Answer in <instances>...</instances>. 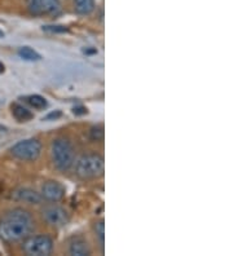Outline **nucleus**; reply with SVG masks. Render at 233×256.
<instances>
[{
	"mask_svg": "<svg viewBox=\"0 0 233 256\" xmlns=\"http://www.w3.org/2000/svg\"><path fill=\"white\" fill-rule=\"evenodd\" d=\"M34 222L28 211L13 208L4 214L0 219V238L6 242H17L29 237Z\"/></svg>",
	"mask_w": 233,
	"mask_h": 256,
	"instance_id": "nucleus-1",
	"label": "nucleus"
},
{
	"mask_svg": "<svg viewBox=\"0 0 233 256\" xmlns=\"http://www.w3.org/2000/svg\"><path fill=\"white\" fill-rule=\"evenodd\" d=\"M73 112H74L75 116H83V114H87V109L83 106H75Z\"/></svg>",
	"mask_w": 233,
	"mask_h": 256,
	"instance_id": "nucleus-19",
	"label": "nucleus"
},
{
	"mask_svg": "<svg viewBox=\"0 0 233 256\" xmlns=\"http://www.w3.org/2000/svg\"><path fill=\"white\" fill-rule=\"evenodd\" d=\"M12 198L15 200H19V202L28 203V204H39L43 200L42 194L28 189V188H21V189H17V190L13 192Z\"/></svg>",
	"mask_w": 233,
	"mask_h": 256,
	"instance_id": "nucleus-8",
	"label": "nucleus"
},
{
	"mask_svg": "<svg viewBox=\"0 0 233 256\" xmlns=\"http://www.w3.org/2000/svg\"><path fill=\"white\" fill-rule=\"evenodd\" d=\"M69 252H70V255L74 256H87L91 255V248L83 238H75L70 244Z\"/></svg>",
	"mask_w": 233,
	"mask_h": 256,
	"instance_id": "nucleus-9",
	"label": "nucleus"
},
{
	"mask_svg": "<svg viewBox=\"0 0 233 256\" xmlns=\"http://www.w3.org/2000/svg\"><path fill=\"white\" fill-rule=\"evenodd\" d=\"M43 30L50 32H68L66 26H43Z\"/></svg>",
	"mask_w": 233,
	"mask_h": 256,
	"instance_id": "nucleus-18",
	"label": "nucleus"
},
{
	"mask_svg": "<svg viewBox=\"0 0 233 256\" xmlns=\"http://www.w3.org/2000/svg\"><path fill=\"white\" fill-rule=\"evenodd\" d=\"M28 10L31 14L41 16L42 14V0H28Z\"/></svg>",
	"mask_w": 233,
	"mask_h": 256,
	"instance_id": "nucleus-15",
	"label": "nucleus"
},
{
	"mask_svg": "<svg viewBox=\"0 0 233 256\" xmlns=\"http://www.w3.org/2000/svg\"><path fill=\"white\" fill-rule=\"evenodd\" d=\"M52 160L60 171H68L74 164V149L66 138H56L51 146Z\"/></svg>",
	"mask_w": 233,
	"mask_h": 256,
	"instance_id": "nucleus-2",
	"label": "nucleus"
},
{
	"mask_svg": "<svg viewBox=\"0 0 233 256\" xmlns=\"http://www.w3.org/2000/svg\"><path fill=\"white\" fill-rule=\"evenodd\" d=\"M43 219L55 228H62L69 222V215L59 206H48L43 210Z\"/></svg>",
	"mask_w": 233,
	"mask_h": 256,
	"instance_id": "nucleus-6",
	"label": "nucleus"
},
{
	"mask_svg": "<svg viewBox=\"0 0 233 256\" xmlns=\"http://www.w3.org/2000/svg\"><path fill=\"white\" fill-rule=\"evenodd\" d=\"M19 54L21 58L26 60V61H31V62H34V61H39L42 58L41 54H38L37 50H34L33 48L30 47H21L19 50Z\"/></svg>",
	"mask_w": 233,
	"mask_h": 256,
	"instance_id": "nucleus-13",
	"label": "nucleus"
},
{
	"mask_svg": "<svg viewBox=\"0 0 233 256\" xmlns=\"http://www.w3.org/2000/svg\"><path fill=\"white\" fill-rule=\"evenodd\" d=\"M61 12L60 0H42V14H59Z\"/></svg>",
	"mask_w": 233,
	"mask_h": 256,
	"instance_id": "nucleus-11",
	"label": "nucleus"
},
{
	"mask_svg": "<svg viewBox=\"0 0 233 256\" xmlns=\"http://www.w3.org/2000/svg\"><path fill=\"white\" fill-rule=\"evenodd\" d=\"M24 251L30 256H47L52 252L53 242L48 236L26 237L24 242Z\"/></svg>",
	"mask_w": 233,
	"mask_h": 256,
	"instance_id": "nucleus-5",
	"label": "nucleus"
},
{
	"mask_svg": "<svg viewBox=\"0 0 233 256\" xmlns=\"http://www.w3.org/2000/svg\"><path fill=\"white\" fill-rule=\"evenodd\" d=\"M104 158L99 154L83 156L77 163V175L82 178H95L104 174Z\"/></svg>",
	"mask_w": 233,
	"mask_h": 256,
	"instance_id": "nucleus-3",
	"label": "nucleus"
},
{
	"mask_svg": "<svg viewBox=\"0 0 233 256\" xmlns=\"http://www.w3.org/2000/svg\"><path fill=\"white\" fill-rule=\"evenodd\" d=\"M11 153L13 156L21 160H35L39 158L42 153V144L35 138L22 140L13 145Z\"/></svg>",
	"mask_w": 233,
	"mask_h": 256,
	"instance_id": "nucleus-4",
	"label": "nucleus"
},
{
	"mask_svg": "<svg viewBox=\"0 0 233 256\" xmlns=\"http://www.w3.org/2000/svg\"><path fill=\"white\" fill-rule=\"evenodd\" d=\"M95 230H96L97 237L100 238L101 244H104V234H105V225H104V220H100L99 222L95 226Z\"/></svg>",
	"mask_w": 233,
	"mask_h": 256,
	"instance_id": "nucleus-17",
	"label": "nucleus"
},
{
	"mask_svg": "<svg viewBox=\"0 0 233 256\" xmlns=\"http://www.w3.org/2000/svg\"><path fill=\"white\" fill-rule=\"evenodd\" d=\"M74 6L79 14H90L95 8V0H74Z\"/></svg>",
	"mask_w": 233,
	"mask_h": 256,
	"instance_id": "nucleus-12",
	"label": "nucleus"
},
{
	"mask_svg": "<svg viewBox=\"0 0 233 256\" xmlns=\"http://www.w3.org/2000/svg\"><path fill=\"white\" fill-rule=\"evenodd\" d=\"M4 72H6V66L3 62H0V74H3Z\"/></svg>",
	"mask_w": 233,
	"mask_h": 256,
	"instance_id": "nucleus-21",
	"label": "nucleus"
},
{
	"mask_svg": "<svg viewBox=\"0 0 233 256\" xmlns=\"http://www.w3.org/2000/svg\"><path fill=\"white\" fill-rule=\"evenodd\" d=\"M91 138L93 141H103L104 140V128L101 126L91 128Z\"/></svg>",
	"mask_w": 233,
	"mask_h": 256,
	"instance_id": "nucleus-16",
	"label": "nucleus"
},
{
	"mask_svg": "<svg viewBox=\"0 0 233 256\" xmlns=\"http://www.w3.org/2000/svg\"><path fill=\"white\" fill-rule=\"evenodd\" d=\"M12 114L19 122H28L33 118V112L28 109V108L22 106L20 104H13L12 105Z\"/></svg>",
	"mask_w": 233,
	"mask_h": 256,
	"instance_id": "nucleus-10",
	"label": "nucleus"
},
{
	"mask_svg": "<svg viewBox=\"0 0 233 256\" xmlns=\"http://www.w3.org/2000/svg\"><path fill=\"white\" fill-rule=\"evenodd\" d=\"M42 197L51 202H59L65 197V188L57 182H47L42 186Z\"/></svg>",
	"mask_w": 233,
	"mask_h": 256,
	"instance_id": "nucleus-7",
	"label": "nucleus"
},
{
	"mask_svg": "<svg viewBox=\"0 0 233 256\" xmlns=\"http://www.w3.org/2000/svg\"><path fill=\"white\" fill-rule=\"evenodd\" d=\"M26 102H28L30 106L39 110L47 108V100L44 97L39 96V94H31V96L26 97Z\"/></svg>",
	"mask_w": 233,
	"mask_h": 256,
	"instance_id": "nucleus-14",
	"label": "nucleus"
},
{
	"mask_svg": "<svg viewBox=\"0 0 233 256\" xmlns=\"http://www.w3.org/2000/svg\"><path fill=\"white\" fill-rule=\"evenodd\" d=\"M60 116H61V112H51V114H48V116H46V120H50V119H56V118H59Z\"/></svg>",
	"mask_w": 233,
	"mask_h": 256,
	"instance_id": "nucleus-20",
	"label": "nucleus"
},
{
	"mask_svg": "<svg viewBox=\"0 0 233 256\" xmlns=\"http://www.w3.org/2000/svg\"><path fill=\"white\" fill-rule=\"evenodd\" d=\"M4 36V32H2V30H0V38H3Z\"/></svg>",
	"mask_w": 233,
	"mask_h": 256,
	"instance_id": "nucleus-22",
	"label": "nucleus"
}]
</instances>
